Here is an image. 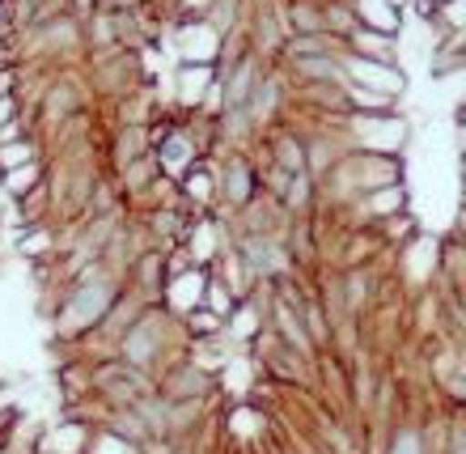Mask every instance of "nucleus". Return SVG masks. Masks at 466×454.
<instances>
[{
	"mask_svg": "<svg viewBox=\"0 0 466 454\" xmlns=\"http://www.w3.org/2000/svg\"><path fill=\"white\" fill-rule=\"evenodd\" d=\"M360 9H365V17H373L381 30H394V17H390V9H386L381 0H360Z\"/></svg>",
	"mask_w": 466,
	"mask_h": 454,
	"instance_id": "4",
	"label": "nucleus"
},
{
	"mask_svg": "<svg viewBox=\"0 0 466 454\" xmlns=\"http://www.w3.org/2000/svg\"><path fill=\"white\" fill-rule=\"evenodd\" d=\"M390 454H420V438H416V433H399Z\"/></svg>",
	"mask_w": 466,
	"mask_h": 454,
	"instance_id": "7",
	"label": "nucleus"
},
{
	"mask_svg": "<svg viewBox=\"0 0 466 454\" xmlns=\"http://www.w3.org/2000/svg\"><path fill=\"white\" fill-rule=\"evenodd\" d=\"M30 183H35V166H13L9 179H5V187H9V191H25Z\"/></svg>",
	"mask_w": 466,
	"mask_h": 454,
	"instance_id": "5",
	"label": "nucleus"
},
{
	"mask_svg": "<svg viewBox=\"0 0 466 454\" xmlns=\"http://www.w3.org/2000/svg\"><path fill=\"white\" fill-rule=\"evenodd\" d=\"M170 302L178 310H196L204 302V276L199 272H183V276H174L170 281Z\"/></svg>",
	"mask_w": 466,
	"mask_h": 454,
	"instance_id": "1",
	"label": "nucleus"
},
{
	"mask_svg": "<svg viewBox=\"0 0 466 454\" xmlns=\"http://www.w3.org/2000/svg\"><path fill=\"white\" fill-rule=\"evenodd\" d=\"M369 204H373V212H378V217H386V212H399V209H403V187L386 183L381 191H373V196H369Z\"/></svg>",
	"mask_w": 466,
	"mask_h": 454,
	"instance_id": "3",
	"label": "nucleus"
},
{
	"mask_svg": "<svg viewBox=\"0 0 466 454\" xmlns=\"http://www.w3.org/2000/svg\"><path fill=\"white\" fill-rule=\"evenodd\" d=\"M352 73L360 77V81H369V86H381V89H403V77L386 73V68H378V64H352Z\"/></svg>",
	"mask_w": 466,
	"mask_h": 454,
	"instance_id": "2",
	"label": "nucleus"
},
{
	"mask_svg": "<svg viewBox=\"0 0 466 454\" xmlns=\"http://www.w3.org/2000/svg\"><path fill=\"white\" fill-rule=\"evenodd\" d=\"M25 158H30V149H22V145H17V149H5V153H0V161H5V166H9V161H25Z\"/></svg>",
	"mask_w": 466,
	"mask_h": 454,
	"instance_id": "8",
	"label": "nucleus"
},
{
	"mask_svg": "<svg viewBox=\"0 0 466 454\" xmlns=\"http://www.w3.org/2000/svg\"><path fill=\"white\" fill-rule=\"evenodd\" d=\"M161 158H166V166H170V170H183V166H187V145H183V140H170V145L161 149Z\"/></svg>",
	"mask_w": 466,
	"mask_h": 454,
	"instance_id": "6",
	"label": "nucleus"
}]
</instances>
